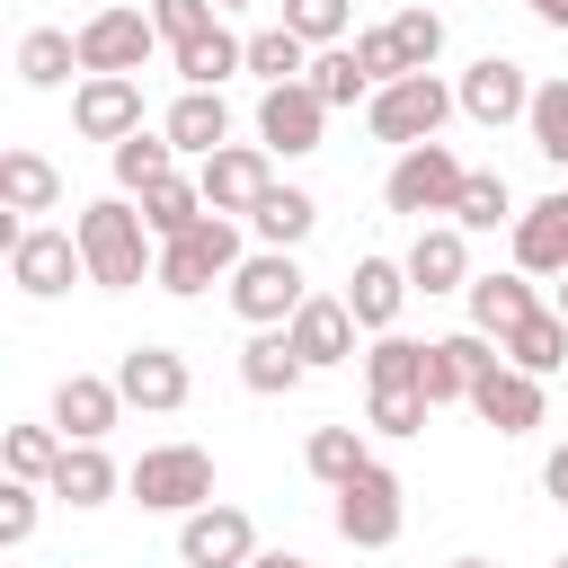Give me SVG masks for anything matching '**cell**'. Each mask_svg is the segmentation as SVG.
<instances>
[{"label":"cell","mask_w":568,"mask_h":568,"mask_svg":"<svg viewBox=\"0 0 568 568\" xmlns=\"http://www.w3.org/2000/svg\"><path fill=\"white\" fill-rule=\"evenodd\" d=\"M311 89H320V106H355V98H373V80H364L355 44H328V53H311Z\"/></svg>","instance_id":"obj_39"},{"label":"cell","mask_w":568,"mask_h":568,"mask_svg":"<svg viewBox=\"0 0 568 568\" xmlns=\"http://www.w3.org/2000/svg\"><path fill=\"white\" fill-rule=\"evenodd\" d=\"M559 320H568V275H559Z\"/></svg>","instance_id":"obj_51"},{"label":"cell","mask_w":568,"mask_h":568,"mask_svg":"<svg viewBox=\"0 0 568 568\" xmlns=\"http://www.w3.org/2000/svg\"><path fill=\"white\" fill-rule=\"evenodd\" d=\"M213 9H248V0H213Z\"/></svg>","instance_id":"obj_52"},{"label":"cell","mask_w":568,"mask_h":568,"mask_svg":"<svg viewBox=\"0 0 568 568\" xmlns=\"http://www.w3.org/2000/svg\"><path fill=\"white\" fill-rule=\"evenodd\" d=\"M71 36H80V80H133V71L160 53L151 9H89Z\"/></svg>","instance_id":"obj_6"},{"label":"cell","mask_w":568,"mask_h":568,"mask_svg":"<svg viewBox=\"0 0 568 568\" xmlns=\"http://www.w3.org/2000/svg\"><path fill=\"white\" fill-rule=\"evenodd\" d=\"M0 462H9V479L44 488L53 462H62V426H9V435H0Z\"/></svg>","instance_id":"obj_38"},{"label":"cell","mask_w":568,"mask_h":568,"mask_svg":"<svg viewBox=\"0 0 568 568\" xmlns=\"http://www.w3.org/2000/svg\"><path fill=\"white\" fill-rule=\"evenodd\" d=\"M506 364L532 373V382H550V373L568 364V320H559V311H532V320L506 337Z\"/></svg>","instance_id":"obj_32"},{"label":"cell","mask_w":568,"mask_h":568,"mask_svg":"<svg viewBox=\"0 0 568 568\" xmlns=\"http://www.w3.org/2000/svg\"><path fill=\"white\" fill-rule=\"evenodd\" d=\"M80 71V36H62V27H27L18 36V80L27 89H62Z\"/></svg>","instance_id":"obj_29"},{"label":"cell","mask_w":568,"mask_h":568,"mask_svg":"<svg viewBox=\"0 0 568 568\" xmlns=\"http://www.w3.org/2000/svg\"><path fill=\"white\" fill-rule=\"evenodd\" d=\"M195 186H204V204H213V213L248 222V213L266 204V186H275V151H266V142H222V151L195 169Z\"/></svg>","instance_id":"obj_9"},{"label":"cell","mask_w":568,"mask_h":568,"mask_svg":"<svg viewBox=\"0 0 568 568\" xmlns=\"http://www.w3.org/2000/svg\"><path fill=\"white\" fill-rule=\"evenodd\" d=\"M337 497V532L355 541V550H390L399 541V524H408V488H399V470H382V462H364L346 488H328Z\"/></svg>","instance_id":"obj_8"},{"label":"cell","mask_w":568,"mask_h":568,"mask_svg":"<svg viewBox=\"0 0 568 568\" xmlns=\"http://www.w3.org/2000/svg\"><path fill=\"white\" fill-rule=\"evenodd\" d=\"M240 257H248V248H240V222H231V213H204L186 240H169V248H160V275H151V284H160V293H178V302H195V293L231 284V275H240Z\"/></svg>","instance_id":"obj_2"},{"label":"cell","mask_w":568,"mask_h":568,"mask_svg":"<svg viewBox=\"0 0 568 568\" xmlns=\"http://www.w3.org/2000/svg\"><path fill=\"white\" fill-rule=\"evenodd\" d=\"M115 417H124L115 373H62V382H53V426H62V444H106Z\"/></svg>","instance_id":"obj_16"},{"label":"cell","mask_w":568,"mask_h":568,"mask_svg":"<svg viewBox=\"0 0 568 568\" xmlns=\"http://www.w3.org/2000/svg\"><path fill=\"white\" fill-rule=\"evenodd\" d=\"M151 27H160V44L178 53V44L213 36V27H222V9H213V0H151Z\"/></svg>","instance_id":"obj_42"},{"label":"cell","mask_w":568,"mask_h":568,"mask_svg":"<svg viewBox=\"0 0 568 568\" xmlns=\"http://www.w3.org/2000/svg\"><path fill=\"white\" fill-rule=\"evenodd\" d=\"M506 364V346L497 337H479V328H453V337H426V408H453V399H470L488 373Z\"/></svg>","instance_id":"obj_10"},{"label":"cell","mask_w":568,"mask_h":568,"mask_svg":"<svg viewBox=\"0 0 568 568\" xmlns=\"http://www.w3.org/2000/svg\"><path fill=\"white\" fill-rule=\"evenodd\" d=\"M355 62H364V80H373V89H390V80H408V62H399V44H390V27H364V36H355Z\"/></svg>","instance_id":"obj_46"},{"label":"cell","mask_w":568,"mask_h":568,"mask_svg":"<svg viewBox=\"0 0 568 568\" xmlns=\"http://www.w3.org/2000/svg\"><path fill=\"white\" fill-rule=\"evenodd\" d=\"M524 124H532V151L568 169V80H532V115Z\"/></svg>","instance_id":"obj_40"},{"label":"cell","mask_w":568,"mask_h":568,"mask_svg":"<svg viewBox=\"0 0 568 568\" xmlns=\"http://www.w3.org/2000/svg\"><path fill=\"white\" fill-rule=\"evenodd\" d=\"M284 27H293L302 44H320V53H328V44L346 36V0H284Z\"/></svg>","instance_id":"obj_44"},{"label":"cell","mask_w":568,"mask_h":568,"mask_svg":"<svg viewBox=\"0 0 568 568\" xmlns=\"http://www.w3.org/2000/svg\"><path fill=\"white\" fill-rule=\"evenodd\" d=\"M248 568H320V559H302V550H257Z\"/></svg>","instance_id":"obj_49"},{"label":"cell","mask_w":568,"mask_h":568,"mask_svg":"<svg viewBox=\"0 0 568 568\" xmlns=\"http://www.w3.org/2000/svg\"><path fill=\"white\" fill-rule=\"evenodd\" d=\"M550 568H568V550H559V559H550Z\"/></svg>","instance_id":"obj_53"},{"label":"cell","mask_w":568,"mask_h":568,"mask_svg":"<svg viewBox=\"0 0 568 568\" xmlns=\"http://www.w3.org/2000/svg\"><path fill=\"white\" fill-rule=\"evenodd\" d=\"M364 426L373 435H417L426 426V390H373L364 399Z\"/></svg>","instance_id":"obj_43"},{"label":"cell","mask_w":568,"mask_h":568,"mask_svg":"<svg viewBox=\"0 0 568 568\" xmlns=\"http://www.w3.org/2000/svg\"><path fill=\"white\" fill-rule=\"evenodd\" d=\"M204 213H213V204H204V186H195V178H160V186H142V222H151V240H160V248H169V240H186Z\"/></svg>","instance_id":"obj_28"},{"label":"cell","mask_w":568,"mask_h":568,"mask_svg":"<svg viewBox=\"0 0 568 568\" xmlns=\"http://www.w3.org/2000/svg\"><path fill=\"white\" fill-rule=\"evenodd\" d=\"M248 71H257L266 89H293V80H311V44H302L293 27H257V36H248Z\"/></svg>","instance_id":"obj_34"},{"label":"cell","mask_w":568,"mask_h":568,"mask_svg":"<svg viewBox=\"0 0 568 568\" xmlns=\"http://www.w3.org/2000/svg\"><path fill=\"white\" fill-rule=\"evenodd\" d=\"M399 266H408L417 293H470V231H462V222H426Z\"/></svg>","instance_id":"obj_18"},{"label":"cell","mask_w":568,"mask_h":568,"mask_svg":"<svg viewBox=\"0 0 568 568\" xmlns=\"http://www.w3.org/2000/svg\"><path fill=\"white\" fill-rule=\"evenodd\" d=\"M453 98H462V115H470V124H488V133H497V124H515V115H532V80H524V62H506V53H479V62L462 71V89H453Z\"/></svg>","instance_id":"obj_15"},{"label":"cell","mask_w":568,"mask_h":568,"mask_svg":"<svg viewBox=\"0 0 568 568\" xmlns=\"http://www.w3.org/2000/svg\"><path fill=\"white\" fill-rule=\"evenodd\" d=\"M417 382H426V346L417 337L390 328V337L364 346V390H417Z\"/></svg>","instance_id":"obj_36"},{"label":"cell","mask_w":568,"mask_h":568,"mask_svg":"<svg viewBox=\"0 0 568 568\" xmlns=\"http://www.w3.org/2000/svg\"><path fill=\"white\" fill-rule=\"evenodd\" d=\"M390 44H399L408 71H435V53H444V18H435L426 0H408V9L390 18Z\"/></svg>","instance_id":"obj_41"},{"label":"cell","mask_w":568,"mask_h":568,"mask_svg":"<svg viewBox=\"0 0 568 568\" xmlns=\"http://www.w3.org/2000/svg\"><path fill=\"white\" fill-rule=\"evenodd\" d=\"M71 124L89 133V142H133L142 133V80H80L71 89Z\"/></svg>","instance_id":"obj_17"},{"label":"cell","mask_w":568,"mask_h":568,"mask_svg":"<svg viewBox=\"0 0 568 568\" xmlns=\"http://www.w3.org/2000/svg\"><path fill=\"white\" fill-rule=\"evenodd\" d=\"M470 408H479V426H497V435H532V426H541V382L515 373V364H497V373L470 390Z\"/></svg>","instance_id":"obj_24"},{"label":"cell","mask_w":568,"mask_h":568,"mask_svg":"<svg viewBox=\"0 0 568 568\" xmlns=\"http://www.w3.org/2000/svg\"><path fill=\"white\" fill-rule=\"evenodd\" d=\"M231 71H248V36H231V27H213V36H195V44H178V80H186V89H222Z\"/></svg>","instance_id":"obj_30"},{"label":"cell","mask_w":568,"mask_h":568,"mask_svg":"<svg viewBox=\"0 0 568 568\" xmlns=\"http://www.w3.org/2000/svg\"><path fill=\"white\" fill-rule=\"evenodd\" d=\"M115 390H124V408H142V417H178L186 390H195V373H186L178 346H124V355H115Z\"/></svg>","instance_id":"obj_11"},{"label":"cell","mask_w":568,"mask_h":568,"mask_svg":"<svg viewBox=\"0 0 568 568\" xmlns=\"http://www.w3.org/2000/svg\"><path fill=\"white\" fill-rule=\"evenodd\" d=\"M408 293H417V284H408L399 257H355V275H346V311H355V328H373V337L399 328V302H408Z\"/></svg>","instance_id":"obj_19"},{"label":"cell","mask_w":568,"mask_h":568,"mask_svg":"<svg viewBox=\"0 0 568 568\" xmlns=\"http://www.w3.org/2000/svg\"><path fill=\"white\" fill-rule=\"evenodd\" d=\"M248 231H257L266 248H302V240L320 231V204H311L302 186H266V204L248 213Z\"/></svg>","instance_id":"obj_31"},{"label":"cell","mask_w":568,"mask_h":568,"mask_svg":"<svg viewBox=\"0 0 568 568\" xmlns=\"http://www.w3.org/2000/svg\"><path fill=\"white\" fill-rule=\"evenodd\" d=\"M453 222H462V231H497V222L515 231V186H506L497 169H470V178H462V204H453Z\"/></svg>","instance_id":"obj_37"},{"label":"cell","mask_w":568,"mask_h":568,"mask_svg":"<svg viewBox=\"0 0 568 568\" xmlns=\"http://www.w3.org/2000/svg\"><path fill=\"white\" fill-rule=\"evenodd\" d=\"M320 133H328V106H320L311 80H293V89H257V142H266L275 160H311Z\"/></svg>","instance_id":"obj_12"},{"label":"cell","mask_w":568,"mask_h":568,"mask_svg":"<svg viewBox=\"0 0 568 568\" xmlns=\"http://www.w3.org/2000/svg\"><path fill=\"white\" fill-rule=\"evenodd\" d=\"M302 302H311V275H302L293 248H248V257H240V275H231V311H240L248 328H293Z\"/></svg>","instance_id":"obj_5"},{"label":"cell","mask_w":568,"mask_h":568,"mask_svg":"<svg viewBox=\"0 0 568 568\" xmlns=\"http://www.w3.org/2000/svg\"><path fill=\"white\" fill-rule=\"evenodd\" d=\"M515 266L524 275H568V186L515 213Z\"/></svg>","instance_id":"obj_22"},{"label":"cell","mask_w":568,"mask_h":568,"mask_svg":"<svg viewBox=\"0 0 568 568\" xmlns=\"http://www.w3.org/2000/svg\"><path fill=\"white\" fill-rule=\"evenodd\" d=\"M462 302H470V328H479V337H497V346H506V337L541 311L524 266H506V275H470V293H462Z\"/></svg>","instance_id":"obj_21"},{"label":"cell","mask_w":568,"mask_h":568,"mask_svg":"<svg viewBox=\"0 0 568 568\" xmlns=\"http://www.w3.org/2000/svg\"><path fill=\"white\" fill-rule=\"evenodd\" d=\"M541 488H550V497H559V506H568V444H559V453H550V462H541Z\"/></svg>","instance_id":"obj_47"},{"label":"cell","mask_w":568,"mask_h":568,"mask_svg":"<svg viewBox=\"0 0 568 568\" xmlns=\"http://www.w3.org/2000/svg\"><path fill=\"white\" fill-rule=\"evenodd\" d=\"M124 488H133V506H151V515H195V506H213V453H204V444H151V453L124 470Z\"/></svg>","instance_id":"obj_3"},{"label":"cell","mask_w":568,"mask_h":568,"mask_svg":"<svg viewBox=\"0 0 568 568\" xmlns=\"http://www.w3.org/2000/svg\"><path fill=\"white\" fill-rule=\"evenodd\" d=\"M71 231H80V257H89V284H98V293H133L142 275H160V240H151V222H142L133 195L80 204Z\"/></svg>","instance_id":"obj_1"},{"label":"cell","mask_w":568,"mask_h":568,"mask_svg":"<svg viewBox=\"0 0 568 568\" xmlns=\"http://www.w3.org/2000/svg\"><path fill=\"white\" fill-rule=\"evenodd\" d=\"M302 462H311V479H320V488H346V479H355L373 453H364V426H311Z\"/></svg>","instance_id":"obj_33"},{"label":"cell","mask_w":568,"mask_h":568,"mask_svg":"<svg viewBox=\"0 0 568 568\" xmlns=\"http://www.w3.org/2000/svg\"><path fill=\"white\" fill-rule=\"evenodd\" d=\"M106 160H115V186H124V195H142V186L178 178V142H169V133H133V142H115Z\"/></svg>","instance_id":"obj_35"},{"label":"cell","mask_w":568,"mask_h":568,"mask_svg":"<svg viewBox=\"0 0 568 568\" xmlns=\"http://www.w3.org/2000/svg\"><path fill=\"white\" fill-rule=\"evenodd\" d=\"M524 9H532L541 27H559V36H568V0H524Z\"/></svg>","instance_id":"obj_48"},{"label":"cell","mask_w":568,"mask_h":568,"mask_svg":"<svg viewBox=\"0 0 568 568\" xmlns=\"http://www.w3.org/2000/svg\"><path fill=\"white\" fill-rule=\"evenodd\" d=\"M284 337H293V355H302L311 373H320V364H346V355H355V311H346V293H311Z\"/></svg>","instance_id":"obj_20"},{"label":"cell","mask_w":568,"mask_h":568,"mask_svg":"<svg viewBox=\"0 0 568 568\" xmlns=\"http://www.w3.org/2000/svg\"><path fill=\"white\" fill-rule=\"evenodd\" d=\"M115 488H124V470L106 462V444H62V462L44 479V497H62V506H106Z\"/></svg>","instance_id":"obj_25"},{"label":"cell","mask_w":568,"mask_h":568,"mask_svg":"<svg viewBox=\"0 0 568 568\" xmlns=\"http://www.w3.org/2000/svg\"><path fill=\"white\" fill-rule=\"evenodd\" d=\"M462 98L435 80V71H408V80H390V89H373L364 98V124H373V142H399V151H417V142H435L444 133V115H453Z\"/></svg>","instance_id":"obj_4"},{"label":"cell","mask_w":568,"mask_h":568,"mask_svg":"<svg viewBox=\"0 0 568 568\" xmlns=\"http://www.w3.org/2000/svg\"><path fill=\"white\" fill-rule=\"evenodd\" d=\"M302 373H311V364L293 355V337H284V328H257V337L240 346V382H248L257 399H284V390H302Z\"/></svg>","instance_id":"obj_26"},{"label":"cell","mask_w":568,"mask_h":568,"mask_svg":"<svg viewBox=\"0 0 568 568\" xmlns=\"http://www.w3.org/2000/svg\"><path fill=\"white\" fill-rule=\"evenodd\" d=\"M444 568H497V559H444Z\"/></svg>","instance_id":"obj_50"},{"label":"cell","mask_w":568,"mask_h":568,"mask_svg":"<svg viewBox=\"0 0 568 568\" xmlns=\"http://www.w3.org/2000/svg\"><path fill=\"white\" fill-rule=\"evenodd\" d=\"M462 178H470V169H462L444 142H417V151H399V160H390L382 204H390V213H408V222L426 231V213H453V204H462Z\"/></svg>","instance_id":"obj_7"},{"label":"cell","mask_w":568,"mask_h":568,"mask_svg":"<svg viewBox=\"0 0 568 568\" xmlns=\"http://www.w3.org/2000/svg\"><path fill=\"white\" fill-rule=\"evenodd\" d=\"M36 515H44V488H27V479H9V488H0V550H18V541H36Z\"/></svg>","instance_id":"obj_45"},{"label":"cell","mask_w":568,"mask_h":568,"mask_svg":"<svg viewBox=\"0 0 568 568\" xmlns=\"http://www.w3.org/2000/svg\"><path fill=\"white\" fill-rule=\"evenodd\" d=\"M71 275H89L80 231H44V222H27V240L9 248V284L36 293V302H53V293H71Z\"/></svg>","instance_id":"obj_14"},{"label":"cell","mask_w":568,"mask_h":568,"mask_svg":"<svg viewBox=\"0 0 568 568\" xmlns=\"http://www.w3.org/2000/svg\"><path fill=\"white\" fill-rule=\"evenodd\" d=\"M0 204L9 213H53L62 204V169L44 151H0Z\"/></svg>","instance_id":"obj_27"},{"label":"cell","mask_w":568,"mask_h":568,"mask_svg":"<svg viewBox=\"0 0 568 568\" xmlns=\"http://www.w3.org/2000/svg\"><path fill=\"white\" fill-rule=\"evenodd\" d=\"M248 559H257V524L240 506L178 515V568H248Z\"/></svg>","instance_id":"obj_13"},{"label":"cell","mask_w":568,"mask_h":568,"mask_svg":"<svg viewBox=\"0 0 568 568\" xmlns=\"http://www.w3.org/2000/svg\"><path fill=\"white\" fill-rule=\"evenodd\" d=\"M160 133H169L186 160H213V151L231 142V106H222V89H178V106L160 115Z\"/></svg>","instance_id":"obj_23"}]
</instances>
